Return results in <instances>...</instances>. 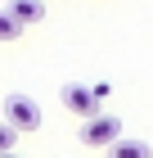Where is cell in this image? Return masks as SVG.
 <instances>
[{"label": "cell", "instance_id": "cell-1", "mask_svg": "<svg viewBox=\"0 0 153 158\" xmlns=\"http://www.w3.org/2000/svg\"><path fill=\"white\" fill-rule=\"evenodd\" d=\"M122 140V122L113 118V113H95V118L81 122V145L86 149H108Z\"/></svg>", "mask_w": 153, "mask_h": 158}, {"label": "cell", "instance_id": "cell-8", "mask_svg": "<svg viewBox=\"0 0 153 158\" xmlns=\"http://www.w3.org/2000/svg\"><path fill=\"white\" fill-rule=\"evenodd\" d=\"M90 90H95V99H99V104H104V99H108V95H113V81H95V86H90Z\"/></svg>", "mask_w": 153, "mask_h": 158}, {"label": "cell", "instance_id": "cell-9", "mask_svg": "<svg viewBox=\"0 0 153 158\" xmlns=\"http://www.w3.org/2000/svg\"><path fill=\"white\" fill-rule=\"evenodd\" d=\"M0 158H18V154H0Z\"/></svg>", "mask_w": 153, "mask_h": 158}, {"label": "cell", "instance_id": "cell-2", "mask_svg": "<svg viewBox=\"0 0 153 158\" xmlns=\"http://www.w3.org/2000/svg\"><path fill=\"white\" fill-rule=\"evenodd\" d=\"M5 122H9L14 131H36L41 127V104L32 95H5Z\"/></svg>", "mask_w": 153, "mask_h": 158}, {"label": "cell", "instance_id": "cell-6", "mask_svg": "<svg viewBox=\"0 0 153 158\" xmlns=\"http://www.w3.org/2000/svg\"><path fill=\"white\" fill-rule=\"evenodd\" d=\"M18 36H23V27L14 23V18H9L5 9H0V41H18Z\"/></svg>", "mask_w": 153, "mask_h": 158}, {"label": "cell", "instance_id": "cell-5", "mask_svg": "<svg viewBox=\"0 0 153 158\" xmlns=\"http://www.w3.org/2000/svg\"><path fill=\"white\" fill-rule=\"evenodd\" d=\"M108 158H153V145H144V140H126V135H122L117 145H108Z\"/></svg>", "mask_w": 153, "mask_h": 158}, {"label": "cell", "instance_id": "cell-3", "mask_svg": "<svg viewBox=\"0 0 153 158\" xmlns=\"http://www.w3.org/2000/svg\"><path fill=\"white\" fill-rule=\"evenodd\" d=\"M59 99H63V109H68L72 118H81V122L99 113V99H95V90H90V86H77V81H68V86L59 90Z\"/></svg>", "mask_w": 153, "mask_h": 158}, {"label": "cell", "instance_id": "cell-4", "mask_svg": "<svg viewBox=\"0 0 153 158\" xmlns=\"http://www.w3.org/2000/svg\"><path fill=\"white\" fill-rule=\"evenodd\" d=\"M5 14H9L18 27H36L41 18H45V0H9Z\"/></svg>", "mask_w": 153, "mask_h": 158}, {"label": "cell", "instance_id": "cell-7", "mask_svg": "<svg viewBox=\"0 0 153 158\" xmlns=\"http://www.w3.org/2000/svg\"><path fill=\"white\" fill-rule=\"evenodd\" d=\"M14 145H18V131L9 122H0V154H14Z\"/></svg>", "mask_w": 153, "mask_h": 158}]
</instances>
